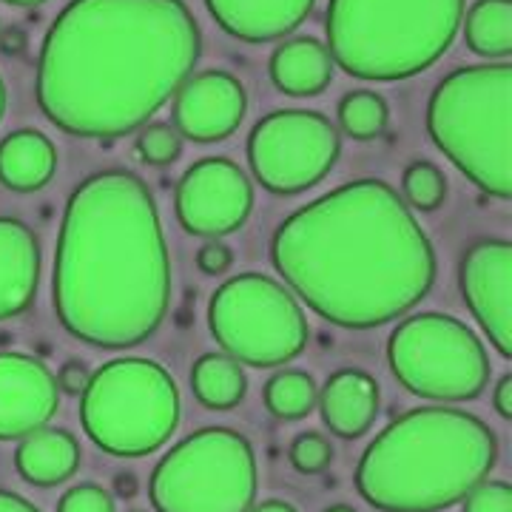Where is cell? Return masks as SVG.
I'll return each instance as SVG.
<instances>
[{"instance_id": "1", "label": "cell", "mask_w": 512, "mask_h": 512, "mask_svg": "<svg viewBox=\"0 0 512 512\" xmlns=\"http://www.w3.org/2000/svg\"><path fill=\"white\" fill-rule=\"evenodd\" d=\"M202 52L183 0H72L40 46L37 103L74 137H126L163 109Z\"/></svg>"}, {"instance_id": "2", "label": "cell", "mask_w": 512, "mask_h": 512, "mask_svg": "<svg viewBox=\"0 0 512 512\" xmlns=\"http://www.w3.org/2000/svg\"><path fill=\"white\" fill-rule=\"evenodd\" d=\"M271 259L313 313L353 330L399 319L436 282L433 242L382 180H353L293 211Z\"/></svg>"}, {"instance_id": "3", "label": "cell", "mask_w": 512, "mask_h": 512, "mask_svg": "<svg viewBox=\"0 0 512 512\" xmlns=\"http://www.w3.org/2000/svg\"><path fill=\"white\" fill-rule=\"evenodd\" d=\"M171 302L160 211L137 174L109 168L74 188L55 251V313L94 348L143 345Z\"/></svg>"}, {"instance_id": "4", "label": "cell", "mask_w": 512, "mask_h": 512, "mask_svg": "<svg viewBox=\"0 0 512 512\" xmlns=\"http://www.w3.org/2000/svg\"><path fill=\"white\" fill-rule=\"evenodd\" d=\"M495 433L464 410L419 407L390 421L356 467V490L382 512H439L487 481Z\"/></svg>"}, {"instance_id": "5", "label": "cell", "mask_w": 512, "mask_h": 512, "mask_svg": "<svg viewBox=\"0 0 512 512\" xmlns=\"http://www.w3.org/2000/svg\"><path fill=\"white\" fill-rule=\"evenodd\" d=\"M464 0H330V60L356 80L427 72L458 35Z\"/></svg>"}, {"instance_id": "6", "label": "cell", "mask_w": 512, "mask_h": 512, "mask_svg": "<svg viewBox=\"0 0 512 512\" xmlns=\"http://www.w3.org/2000/svg\"><path fill=\"white\" fill-rule=\"evenodd\" d=\"M433 143L498 200L512 197V66L484 63L447 74L427 106Z\"/></svg>"}, {"instance_id": "7", "label": "cell", "mask_w": 512, "mask_h": 512, "mask_svg": "<svg viewBox=\"0 0 512 512\" xmlns=\"http://www.w3.org/2000/svg\"><path fill=\"white\" fill-rule=\"evenodd\" d=\"M80 421L86 436L111 456H148L177 430L180 390L171 373L151 359H111L86 384Z\"/></svg>"}, {"instance_id": "8", "label": "cell", "mask_w": 512, "mask_h": 512, "mask_svg": "<svg viewBox=\"0 0 512 512\" xmlns=\"http://www.w3.org/2000/svg\"><path fill=\"white\" fill-rule=\"evenodd\" d=\"M259 470L251 441L231 427H205L174 444L151 473L157 512H251Z\"/></svg>"}, {"instance_id": "9", "label": "cell", "mask_w": 512, "mask_h": 512, "mask_svg": "<svg viewBox=\"0 0 512 512\" xmlns=\"http://www.w3.org/2000/svg\"><path fill=\"white\" fill-rule=\"evenodd\" d=\"M208 325L222 353L251 367H279L308 345V319L293 293L262 274H239L217 288Z\"/></svg>"}, {"instance_id": "10", "label": "cell", "mask_w": 512, "mask_h": 512, "mask_svg": "<svg viewBox=\"0 0 512 512\" xmlns=\"http://www.w3.org/2000/svg\"><path fill=\"white\" fill-rule=\"evenodd\" d=\"M387 362L421 399L470 402L490 382V356L473 330L447 313H416L390 333Z\"/></svg>"}, {"instance_id": "11", "label": "cell", "mask_w": 512, "mask_h": 512, "mask_svg": "<svg viewBox=\"0 0 512 512\" xmlns=\"http://www.w3.org/2000/svg\"><path fill=\"white\" fill-rule=\"evenodd\" d=\"M339 151V131L319 111H274L262 117L248 137L254 177L279 197H293L322 183L339 160Z\"/></svg>"}, {"instance_id": "12", "label": "cell", "mask_w": 512, "mask_h": 512, "mask_svg": "<svg viewBox=\"0 0 512 512\" xmlns=\"http://www.w3.org/2000/svg\"><path fill=\"white\" fill-rule=\"evenodd\" d=\"M177 220L188 234L220 239L239 231L254 208L245 171L225 157L194 163L177 185Z\"/></svg>"}, {"instance_id": "13", "label": "cell", "mask_w": 512, "mask_h": 512, "mask_svg": "<svg viewBox=\"0 0 512 512\" xmlns=\"http://www.w3.org/2000/svg\"><path fill=\"white\" fill-rule=\"evenodd\" d=\"M461 296L493 348L512 356V245L507 239H478L461 259Z\"/></svg>"}, {"instance_id": "14", "label": "cell", "mask_w": 512, "mask_h": 512, "mask_svg": "<svg viewBox=\"0 0 512 512\" xmlns=\"http://www.w3.org/2000/svg\"><path fill=\"white\" fill-rule=\"evenodd\" d=\"M248 109L245 89L234 74L202 72L188 77L174 94V128L194 143H217L231 137Z\"/></svg>"}, {"instance_id": "15", "label": "cell", "mask_w": 512, "mask_h": 512, "mask_svg": "<svg viewBox=\"0 0 512 512\" xmlns=\"http://www.w3.org/2000/svg\"><path fill=\"white\" fill-rule=\"evenodd\" d=\"M60 407L55 373L29 353H0V441L46 427Z\"/></svg>"}, {"instance_id": "16", "label": "cell", "mask_w": 512, "mask_h": 512, "mask_svg": "<svg viewBox=\"0 0 512 512\" xmlns=\"http://www.w3.org/2000/svg\"><path fill=\"white\" fill-rule=\"evenodd\" d=\"M316 0H205L222 32L248 43L291 35L313 12Z\"/></svg>"}, {"instance_id": "17", "label": "cell", "mask_w": 512, "mask_h": 512, "mask_svg": "<svg viewBox=\"0 0 512 512\" xmlns=\"http://www.w3.org/2000/svg\"><path fill=\"white\" fill-rule=\"evenodd\" d=\"M40 285V245L26 222L0 217V322L23 313Z\"/></svg>"}, {"instance_id": "18", "label": "cell", "mask_w": 512, "mask_h": 512, "mask_svg": "<svg viewBox=\"0 0 512 512\" xmlns=\"http://www.w3.org/2000/svg\"><path fill=\"white\" fill-rule=\"evenodd\" d=\"M319 410L339 439H362L379 416V384L365 370H339L319 390Z\"/></svg>"}, {"instance_id": "19", "label": "cell", "mask_w": 512, "mask_h": 512, "mask_svg": "<svg viewBox=\"0 0 512 512\" xmlns=\"http://www.w3.org/2000/svg\"><path fill=\"white\" fill-rule=\"evenodd\" d=\"M15 467L20 478L32 487H57L77 473L80 444L69 430L40 427L23 436L15 450Z\"/></svg>"}, {"instance_id": "20", "label": "cell", "mask_w": 512, "mask_h": 512, "mask_svg": "<svg viewBox=\"0 0 512 512\" xmlns=\"http://www.w3.org/2000/svg\"><path fill=\"white\" fill-rule=\"evenodd\" d=\"M271 80L288 97L322 94L333 80L328 46L316 37H291L271 57Z\"/></svg>"}, {"instance_id": "21", "label": "cell", "mask_w": 512, "mask_h": 512, "mask_svg": "<svg viewBox=\"0 0 512 512\" xmlns=\"http://www.w3.org/2000/svg\"><path fill=\"white\" fill-rule=\"evenodd\" d=\"M57 171L55 143L35 128L12 131L0 143V183L9 191L32 194L52 183Z\"/></svg>"}, {"instance_id": "22", "label": "cell", "mask_w": 512, "mask_h": 512, "mask_svg": "<svg viewBox=\"0 0 512 512\" xmlns=\"http://www.w3.org/2000/svg\"><path fill=\"white\" fill-rule=\"evenodd\" d=\"M191 390L208 410H231L242 402L248 379L237 359L228 353H205L191 367Z\"/></svg>"}, {"instance_id": "23", "label": "cell", "mask_w": 512, "mask_h": 512, "mask_svg": "<svg viewBox=\"0 0 512 512\" xmlns=\"http://www.w3.org/2000/svg\"><path fill=\"white\" fill-rule=\"evenodd\" d=\"M464 37L470 52L481 57H510L512 0H478L467 12Z\"/></svg>"}, {"instance_id": "24", "label": "cell", "mask_w": 512, "mask_h": 512, "mask_svg": "<svg viewBox=\"0 0 512 512\" xmlns=\"http://www.w3.org/2000/svg\"><path fill=\"white\" fill-rule=\"evenodd\" d=\"M262 399H265V407H268L271 416L282 421H296L311 416L316 399H319V390H316L311 373H305V370H279L265 384Z\"/></svg>"}, {"instance_id": "25", "label": "cell", "mask_w": 512, "mask_h": 512, "mask_svg": "<svg viewBox=\"0 0 512 512\" xmlns=\"http://www.w3.org/2000/svg\"><path fill=\"white\" fill-rule=\"evenodd\" d=\"M387 120H390V109L384 97L376 92L359 89L345 94L339 103V126L353 140H376L387 128Z\"/></svg>"}, {"instance_id": "26", "label": "cell", "mask_w": 512, "mask_h": 512, "mask_svg": "<svg viewBox=\"0 0 512 512\" xmlns=\"http://www.w3.org/2000/svg\"><path fill=\"white\" fill-rule=\"evenodd\" d=\"M407 208L416 211H436L441 208V202L447 200V177L439 165L427 163V160H416L404 168L402 174V194Z\"/></svg>"}, {"instance_id": "27", "label": "cell", "mask_w": 512, "mask_h": 512, "mask_svg": "<svg viewBox=\"0 0 512 512\" xmlns=\"http://www.w3.org/2000/svg\"><path fill=\"white\" fill-rule=\"evenodd\" d=\"M137 151L148 165H171L183 154V137L168 123H151L137 137Z\"/></svg>"}, {"instance_id": "28", "label": "cell", "mask_w": 512, "mask_h": 512, "mask_svg": "<svg viewBox=\"0 0 512 512\" xmlns=\"http://www.w3.org/2000/svg\"><path fill=\"white\" fill-rule=\"evenodd\" d=\"M288 461L296 473H305V476L322 473L333 461V444H330L328 436H322L316 430L299 433L288 447Z\"/></svg>"}, {"instance_id": "29", "label": "cell", "mask_w": 512, "mask_h": 512, "mask_svg": "<svg viewBox=\"0 0 512 512\" xmlns=\"http://www.w3.org/2000/svg\"><path fill=\"white\" fill-rule=\"evenodd\" d=\"M464 512H512V487L507 481H481L464 495Z\"/></svg>"}, {"instance_id": "30", "label": "cell", "mask_w": 512, "mask_h": 512, "mask_svg": "<svg viewBox=\"0 0 512 512\" xmlns=\"http://www.w3.org/2000/svg\"><path fill=\"white\" fill-rule=\"evenodd\" d=\"M57 512H117L109 490L97 484H77L57 501Z\"/></svg>"}, {"instance_id": "31", "label": "cell", "mask_w": 512, "mask_h": 512, "mask_svg": "<svg viewBox=\"0 0 512 512\" xmlns=\"http://www.w3.org/2000/svg\"><path fill=\"white\" fill-rule=\"evenodd\" d=\"M197 265H200L202 274L220 276L234 265V251L222 239H208L197 251Z\"/></svg>"}, {"instance_id": "32", "label": "cell", "mask_w": 512, "mask_h": 512, "mask_svg": "<svg viewBox=\"0 0 512 512\" xmlns=\"http://www.w3.org/2000/svg\"><path fill=\"white\" fill-rule=\"evenodd\" d=\"M89 379H92V373H89V367L83 365L80 359L66 362V365L60 367V373L55 376L57 390H60V393H69V396H83Z\"/></svg>"}, {"instance_id": "33", "label": "cell", "mask_w": 512, "mask_h": 512, "mask_svg": "<svg viewBox=\"0 0 512 512\" xmlns=\"http://www.w3.org/2000/svg\"><path fill=\"white\" fill-rule=\"evenodd\" d=\"M495 410L501 419H512V376H501V382L495 384V396H493Z\"/></svg>"}, {"instance_id": "34", "label": "cell", "mask_w": 512, "mask_h": 512, "mask_svg": "<svg viewBox=\"0 0 512 512\" xmlns=\"http://www.w3.org/2000/svg\"><path fill=\"white\" fill-rule=\"evenodd\" d=\"M0 512H40L35 504H29L23 495L0 490Z\"/></svg>"}, {"instance_id": "35", "label": "cell", "mask_w": 512, "mask_h": 512, "mask_svg": "<svg viewBox=\"0 0 512 512\" xmlns=\"http://www.w3.org/2000/svg\"><path fill=\"white\" fill-rule=\"evenodd\" d=\"M23 43H26V37H23L20 29H6V32L0 35V49H3V52H20Z\"/></svg>"}, {"instance_id": "36", "label": "cell", "mask_w": 512, "mask_h": 512, "mask_svg": "<svg viewBox=\"0 0 512 512\" xmlns=\"http://www.w3.org/2000/svg\"><path fill=\"white\" fill-rule=\"evenodd\" d=\"M251 512H296V507L285 504V501H276V498H271V501H262L259 507H251Z\"/></svg>"}, {"instance_id": "37", "label": "cell", "mask_w": 512, "mask_h": 512, "mask_svg": "<svg viewBox=\"0 0 512 512\" xmlns=\"http://www.w3.org/2000/svg\"><path fill=\"white\" fill-rule=\"evenodd\" d=\"M117 493H120V495H134V476H120V478H117Z\"/></svg>"}, {"instance_id": "38", "label": "cell", "mask_w": 512, "mask_h": 512, "mask_svg": "<svg viewBox=\"0 0 512 512\" xmlns=\"http://www.w3.org/2000/svg\"><path fill=\"white\" fill-rule=\"evenodd\" d=\"M3 3H12V6H37V3H46V0H3Z\"/></svg>"}, {"instance_id": "39", "label": "cell", "mask_w": 512, "mask_h": 512, "mask_svg": "<svg viewBox=\"0 0 512 512\" xmlns=\"http://www.w3.org/2000/svg\"><path fill=\"white\" fill-rule=\"evenodd\" d=\"M3 111H6V86L0 80V120H3Z\"/></svg>"}, {"instance_id": "40", "label": "cell", "mask_w": 512, "mask_h": 512, "mask_svg": "<svg viewBox=\"0 0 512 512\" xmlns=\"http://www.w3.org/2000/svg\"><path fill=\"white\" fill-rule=\"evenodd\" d=\"M325 512H356L353 507H348V504H336V507H328Z\"/></svg>"}]
</instances>
